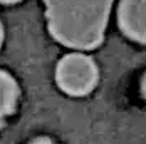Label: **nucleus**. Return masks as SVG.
<instances>
[{"mask_svg":"<svg viewBox=\"0 0 146 144\" xmlns=\"http://www.w3.org/2000/svg\"><path fill=\"white\" fill-rule=\"evenodd\" d=\"M114 0H44L49 34L59 44L92 50L104 40Z\"/></svg>","mask_w":146,"mask_h":144,"instance_id":"f257e3e1","label":"nucleus"},{"mask_svg":"<svg viewBox=\"0 0 146 144\" xmlns=\"http://www.w3.org/2000/svg\"><path fill=\"white\" fill-rule=\"evenodd\" d=\"M99 81V69L92 59L82 52L67 54L56 67V82L69 96L82 97L92 92Z\"/></svg>","mask_w":146,"mask_h":144,"instance_id":"f03ea898","label":"nucleus"},{"mask_svg":"<svg viewBox=\"0 0 146 144\" xmlns=\"http://www.w3.org/2000/svg\"><path fill=\"white\" fill-rule=\"evenodd\" d=\"M117 24L128 39L146 44V0H121Z\"/></svg>","mask_w":146,"mask_h":144,"instance_id":"7ed1b4c3","label":"nucleus"},{"mask_svg":"<svg viewBox=\"0 0 146 144\" xmlns=\"http://www.w3.org/2000/svg\"><path fill=\"white\" fill-rule=\"evenodd\" d=\"M20 96L19 84L9 72L0 69V127L5 124V119L15 111V106Z\"/></svg>","mask_w":146,"mask_h":144,"instance_id":"20e7f679","label":"nucleus"},{"mask_svg":"<svg viewBox=\"0 0 146 144\" xmlns=\"http://www.w3.org/2000/svg\"><path fill=\"white\" fill-rule=\"evenodd\" d=\"M30 144H54V141L47 136H40V137H35L34 141H30Z\"/></svg>","mask_w":146,"mask_h":144,"instance_id":"39448f33","label":"nucleus"},{"mask_svg":"<svg viewBox=\"0 0 146 144\" xmlns=\"http://www.w3.org/2000/svg\"><path fill=\"white\" fill-rule=\"evenodd\" d=\"M19 2H22V0H0V3H3V5H14Z\"/></svg>","mask_w":146,"mask_h":144,"instance_id":"423d86ee","label":"nucleus"},{"mask_svg":"<svg viewBox=\"0 0 146 144\" xmlns=\"http://www.w3.org/2000/svg\"><path fill=\"white\" fill-rule=\"evenodd\" d=\"M2 44H3V25L0 22V47H2Z\"/></svg>","mask_w":146,"mask_h":144,"instance_id":"0eeeda50","label":"nucleus"}]
</instances>
